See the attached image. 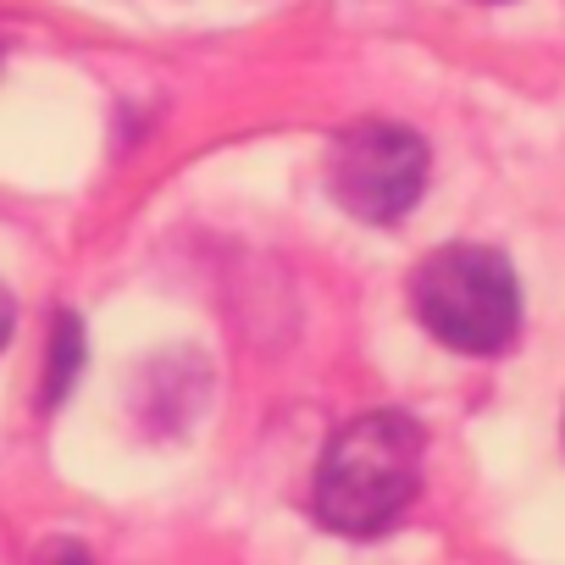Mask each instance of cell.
Returning <instances> with one entry per match:
<instances>
[{
	"mask_svg": "<svg viewBox=\"0 0 565 565\" xmlns=\"http://www.w3.org/2000/svg\"><path fill=\"white\" fill-rule=\"evenodd\" d=\"M12 328H18V306H12V295L0 289V344L12 339Z\"/></svg>",
	"mask_w": 565,
	"mask_h": 565,
	"instance_id": "5b68a950",
	"label": "cell"
},
{
	"mask_svg": "<svg viewBox=\"0 0 565 565\" xmlns=\"http://www.w3.org/2000/svg\"><path fill=\"white\" fill-rule=\"evenodd\" d=\"M422 328L460 355H499L521 328V289L499 249L444 244L411 277Z\"/></svg>",
	"mask_w": 565,
	"mask_h": 565,
	"instance_id": "7a4b0ae2",
	"label": "cell"
},
{
	"mask_svg": "<svg viewBox=\"0 0 565 565\" xmlns=\"http://www.w3.org/2000/svg\"><path fill=\"white\" fill-rule=\"evenodd\" d=\"M422 488V427L399 411L344 422L317 471V515L344 537L388 532Z\"/></svg>",
	"mask_w": 565,
	"mask_h": 565,
	"instance_id": "6da1fadb",
	"label": "cell"
},
{
	"mask_svg": "<svg viewBox=\"0 0 565 565\" xmlns=\"http://www.w3.org/2000/svg\"><path fill=\"white\" fill-rule=\"evenodd\" d=\"M78 366H84V328H78L73 311H62V317H56V344H51V372H45L40 405H62V394L73 388Z\"/></svg>",
	"mask_w": 565,
	"mask_h": 565,
	"instance_id": "277c9868",
	"label": "cell"
},
{
	"mask_svg": "<svg viewBox=\"0 0 565 565\" xmlns=\"http://www.w3.org/2000/svg\"><path fill=\"white\" fill-rule=\"evenodd\" d=\"M333 200L372 227L399 222L427 189V145L399 122H355L339 134L328 161Z\"/></svg>",
	"mask_w": 565,
	"mask_h": 565,
	"instance_id": "3957f363",
	"label": "cell"
}]
</instances>
